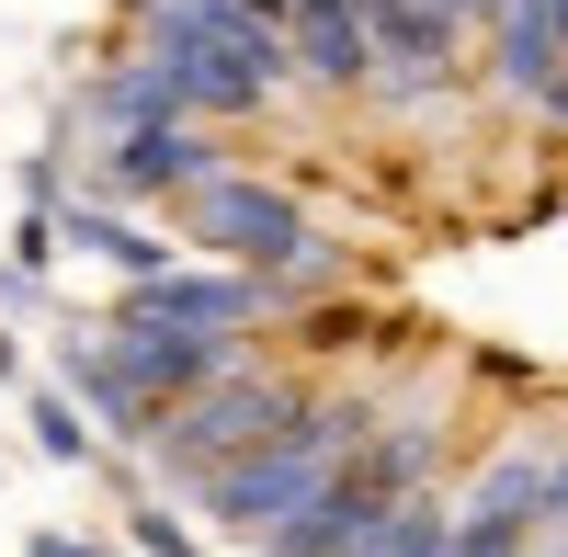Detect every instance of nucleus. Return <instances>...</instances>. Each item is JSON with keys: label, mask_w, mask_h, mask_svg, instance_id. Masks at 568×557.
<instances>
[{"label": "nucleus", "mask_w": 568, "mask_h": 557, "mask_svg": "<svg viewBox=\"0 0 568 557\" xmlns=\"http://www.w3.org/2000/svg\"><path fill=\"white\" fill-rule=\"evenodd\" d=\"M136 45H160L182 80V114L251 125L296 91V45H284L273 0H136Z\"/></svg>", "instance_id": "nucleus-1"}, {"label": "nucleus", "mask_w": 568, "mask_h": 557, "mask_svg": "<svg viewBox=\"0 0 568 557\" xmlns=\"http://www.w3.org/2000/svg\"><path fill=\"white\" fill-rule=\"evenodd\" d=\"M444 444H455L444 409H375V433L318 478L307 513H284L262 546H273V557H353V546L387 524L409 489H433V478H444Z\"/></svg>", "instance_id": "nucleus-2"}, {"label": "nucleus", "mask_w": 568, "mask_h": 557, "mask_svg": "<svg viewBox=\"0 0 568 557\" xmlns=\"http://www.w3.org/2000/svg\"><path fill=\"white\" fill-rule=\"evenodd\" d=\"M375 433V387H307V409L284 433H262L251 455H227L216 478H194V500L227 524V535H273L284 513H307L318 478L342 467V455Z\"/></svg>", "instance_id": "nucleus-3"}, {"label": "nucleus", "mask_w": 568, "mask_h": 557, "mask_svg": "<svg viewBox=\"0 0 568 557\" xmlns=\"http://www.w3.org/2000/svg\"><path fill=\"white\" fill-rule=\"evenodd\" d=\"M182 227H194V251L240 262V273H273L284 296L329 273V240L307 227V205L284 194V182H262V171H205L194 194H182Z\"/></svg>", "instance_id": "nucleus-4"}, {"label": "nucleus", "mask_w": 568, "mask_h": 557, "mask_svg": "<svg viewBox=\"0 0 568 557\" xmlns=\"http://www.w3.org/2000/svg\"><path fill=\"white\" fill-rule=\"evenodd\" d=\"M296 409H307V387H296V376H273V364H251V353H240L227 376H205L194 398H171V409H160L149 455H160L171 478H216L227 455H251L262 433H284V422H296Z\"/></svg>", "instance_id": "nucleus-5"}, {"label": "nucleus", "mask_w": 568, "mask_h": 557, "mask_svg": "<svg viewBox=\"0 0 568 557\" xmlns=\"http://www.w3.org/2000/svg\"><path fill=\"white\" fill-rule=\"evenodd\" d=\"M478 80L535 125H568V12L557 0H489L478 12Z\"/></svg>", "instance_id": "nucleus-6"}, {"label": "nucleus", "mask_w": 568, "mask_h": 557, "mask_svg": "<svg viewBox=\"0 0 568 557\" xmlns=\"http://www.w3.org/2000/svg\"><path fill=\"white\" fill-rule=\"evenodd\" d=\"M205 171H227L205 114H160V125H125V136H103V194H125V205H182Z\"/></svg>", "instance_id": "nucleus-7"}, {"label": "nucleus", "mask_w": 568, "mask_h": 557, "mask_svg": "<svg viewBox=\"0 0 568 557\" xmlns=\"http://www.w3.org/2000/svg\"><path fill=\"white\" fill-rule=\"evenodd\" d=\"M80 251H103V262H125V285H149V273H171V240H149L136 216H114V205H69L58 216Z\"/></svg>", "instance_id": "nucleus-8"}, {"label": "nucleus", "mask_w": 568, "mask_h": 557, "mask_svg": "<svg viewBox=\"0 0 568 557\" xmlns=\"http://www.w3.org/2000/svg\"><path fill=\"white\" fill-rule=\"evenodd\" d=\"M444 546H455V500H444V489H409L353 557H444Z\"/></svg>", "instance_id": "nucleus-9"}, {"label": "nucleus", "mask_w": 568, "mask_h": 557, "mask_svg": "<svg viewBox=\"0 0 568 557\" xmlns=\"http://www.w3.org/2000/svg\"><path fill=\"white\" fill-rule=\"evenodd\" d=\"M34 422H45V455H91V433L69 422V409H58V398H45V409H34Z\"/></svg>", "instance_id": "nucleus-10"}, {"label": "nucleus", "mask_w": 568, "mask_h": 557, "mask_svg": "<svg viewBox=\"0 0 568 557\" xmlns=\"http://www.w3.org/2000/svg\"><path fill=\"white\" fill-rule=\"evenodd\" d=\"M34 557H80V546H58V535H45V546H34Z\"/></svg>", "instance_id": "nucleus-11"}, {"label": "nucleus", "mask_w": 568, "mask_h": 557, "mask_svg": "<svg viewBox=\"0 0 568 557\" xmlns=\"http://www.w3.org/2000/svg\"><path fill=\"white\" fill-rule=\"evenodd\" d=\"M535 557H568V535H546V546H535Z\"/></svg>", "instance_id": "nucleus-12"}]
</instances>
